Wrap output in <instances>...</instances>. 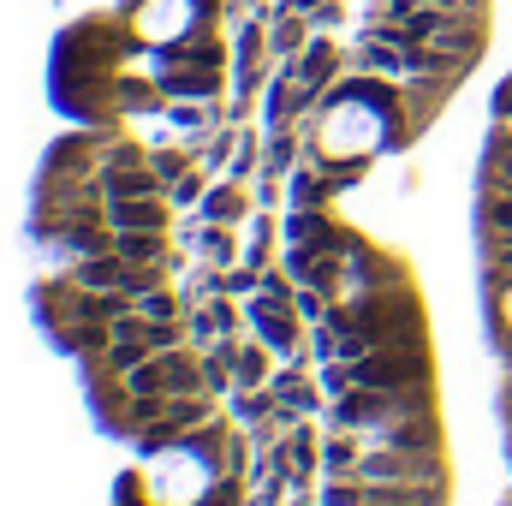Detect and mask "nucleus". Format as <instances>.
I'll use <instances>...</instances> for the list:
<instances>
[{
	"mask_svg": "<svg viewBox=\"0 0 512 506\" xmlns=\"http://www.w3.org/2000/svg\"><path fill=\"white\" fill-rule=\"evenodd\" d=\"M393 286H411V268H405V256L382 251V245H370V239L346 256L340 298H370V292H393ZM340 298H334V304H340Z\"/></svg>",
	"mask_w": 512,
	"mask_h": 506,
	"instance_id": "nucleus-1",
	"label": "nucleus"
},
{
	"mask_svg": "<svg viewBox=\"0 0 512 506\" xmlns=\"http://www.w3.org/2000/svg\"><path fill=\"white\" fill-rule=\"evenodd\" d=\"M364 483H447V453H399V447H364L358 459Z\"/></svg>",
	"mask_w": 512,
	"mask_h": 506,
	"instance_id": "nucleus-2",
	"label": "nucleus"
},
{
	"mask_svg": "<svg viewBox=\"0 0 512 506\" xmlns=\"http://www.w3.org/2000/svg\"><path fill=\"white\" fill-rule=\"evenodd\" d=\"M245 316H251V334L274 352V358H298L304 352V316L292 310V304H274V298H256L251 292V304H245Z\"/></svg>",
	"mask_w": 512,
	"mask_h": 506,
	"instance_id": "nucleus-3",
	"label": "nucleus"
},
{
	"mask_svg": "<svg viewBox=\"0 0 512 506\" xmlns=\"http://www.w3.org/2000/svg\"><path fill=\"white\" fill-rule=\"evenodd\" d=\"M155 84L167 102H215L233 90V66H161Z\"/></svg>",
	"mask_w": 512,
	"mask_h": 506,
	"instance_id": "nucleus-4",
	"label": "nucleus"
},
{
	"mask_svg": "<svg viewBox=\"0 0 512 506\" xmlns=\"http://www.w3.org/2000/svg\"><path fill=\"white\" fill-rule=\"evenodd\" d=\"M268 387H274V399H280V411H274V417H280L286 429H292V423H304V417H316V411H328L322 381H310V376H304V364H292V358L274 370Z\"/></svg>",
	"mask_w": 512,
	"mask_h": 506,
	"instance_id": "nucleus-5",
	"label": "nucleus"
},
{
	"mask_svg": "<svg viewBox=\"0 0 512 506\" xmlns=\"http://www.w3.org/2000/svg\"><path fill=\"white\" fill-rule=\"evenodd\" d=\"M108 227H120V233H173V203H167V191L108 197Z\"/></svg>",
	"mask_w": 512,
	"mask_h": 506,
	"instance_id": "nucleus-6",
	"label": "nucleus"
},
{
	"mask_svg": "<svg viewBox=\"0 0 512 506\" xmlns=\"http://www.w3.org/2000/svg\"><path fill=\"white\" fill-rule=\"evenodd\" d=\"M251 209H256L251 185H239V179H215L209 197L197 203V221H227V227H239V221H251Z\"/></svg>",
	"mask_w": 512,
	"mask_h": 506,
	"instance_id": "nucleus-7",
	"label": "nucleus"
},
{
	"mask_svg": "<svg viewBox=\"0 0 512 506\" xmlns=\"http://www.w3.org/2000/svg\"><path fill=\"white\" fill-rule=\"evenodd\" d=\"M48 340H54V346H60L66 358H78V364H84V358H102V352L114 346V322H102V316H96V322L60 328V334H48Z\"/></svg>",
	"mask_w": 512,
	"mask_h": 506,
	"instance_id": "nucleus-8",
	"label": "nucleus"
},
{
	"mask_svg": "<svg viewBox=\"0 0 512 506\" xmlns=\"http://www.w3.org/2000/svg\"><path fill=\"white\" fill-rule=\"evenodd\" d=\"M358 459H364V435H352V429L322 435V471L328 477H358Z\"/></svg>",
	"mask_w": 512,
	"mask_h": 506,
	"instance_id": "nucleus-9",
	"label": "nucleus"
},
{
	"mask_svg": "<svg viewBox=\"0 0 512 506\" xmlns=\"http://www.w3.org/2000/svg\"><path fill=\"white\" fill-rule=\"evenodd\" d=\"M161 411H167V393H131V405L120 411V417H114V429H108V435L131 447V441H137V435H143V429L161 417Z\"/></svg>",
	"mask_w": 512,
	"mask_h": 506,
	"instance_id": "nucleus-10",
	"label": "nucleus"
},
{
	"mask_svg": "<svg viewBox=\"0 0 512 506\" xmlns=\"http://www.w3.org/2000/svg\"><path fill=\"white\" fill-rule=\"evenodd\" d=\"M197 256H203V262H215V268L245 262V251H239V233H233L227 221H203V227H197Z\"/></svg>",
	"mask_w": 512,
	"mask_h": 506,
	"instance_id": "nucleus-11",
	"label": "nucleus"
},
{
	"mask_svg": "<svg viewBox=\"0 0 512 506\" xmlns=\"http://www.w3.org/2000/svg\"><path fill=\"white\" fill-rule=\"evenodd\" d=\"M102 185H108V197H149V191H167L149 161H143V167H102Z\"/></svg>",
	"mask_w": 512,
	"mask_h": 506,
	"instance_id": "nucleus-12",
	"label": "nucleus"
},
{
	"mask_svg": "<svg viewBox=\"0 0 512 506\" xmlns=\"http://www.w3.org/2000/svg\"><path fill=\"white\" fill-rule=\"evenodd\" d=\"M298 131L304 126H280V131L262 137V173H280V179H286V173L304 161V155H298Z\"/></svg>",
	"mask_w": 512,
	"mask_h": 506,
	"instance_id": "nucleus-13",
	"label": "nucleus"
},
{
	"mask_svg": "<svg viewBox=\"0 0 512 506\" xmlns=\"http://www.w3.org/2000/svg\"><path fill=\"white\" fill-rule=\"evenodd\" d=\"M114 256H126V262H167L179 251L167 245V233H120L114 227Z\"/></svg>",
	"mask_w": 512,
	"mask_h": 506,
	"instance_id": "nucleus-14",
	"label": "nucleus"
},
{
	"mask_svg": "<svg viewBox=\"0 0 512 506\" xmlns=\"http://www.w3.org/2000/svg\"><path fill=\"white\" fill-rule=\"evenodd\" d=\"M274 370H280V364H274V352H268V346L251 334V340H245V352H239V364H233L239 387H268V381H274Z\"/></svg>",
	"mask_w": 512,
	"mask_h": 506,
	"instance_id": "nucleus-15",
	"label": "nucleus"
},
{
	"mask_svg": "<svg viewBox=\"0 0 512 506\" xmlns=\"http://www.w3.org/2000/svg\"><path fill=\"white\" fill-rule=\"evenodd\" d=\"M209 185H215V173H209L203 161H191V167L167 185V203H173V209H197V203L209 197Z\"/></svg>",
	"mask_w": 512,
	"mask_h": 506,
	"instance_id": "nucleus-16",
	"label": "nucleus"
},
{
	"mask_svg": "<svg viewBox=\"0 0 512 506\" xmlns=\"http://www.w3.org/2000/svg\"><path fill=\"white\" fill-rule=\"evenodd\" d=\"M227 411L251 429V423H262V417H274V411H280V399H274V387H239V393L227 399Z\"/></svg>",
	"mask_w": 512,
	"mask_h": 506,
	"instance_id": "nucleus-17",
	"label": "nucleus"
},
{
	"mask_svg": "<svg viewBox=\"0 0 512 506\" xmlns=\"http://www.w3.org/2000/svg\"><path fill=\"white\" fill-rule=\"evenodd\" d=\"M126 387L131 393H167V358L155 352V358H143L137 370H126Z\"/></svg>",
	"mask_w": 512,
	"mask_h": 506,
	"instance_id": "nucleus-18",
	"label": "nucleus"
},
{
	"mask_svg": "<svg viewBox=\"0 0 512 506\" xmlns=\"http://www.w3.org/2000/svg\"><path fill=\"white\" fill-rule=\"evenodd\" d=\"M316 501L322 506H364V477H328L316 489Z\"/></svg>",
	"mask_w": 512,
	"mask_h": 506,
	"instance_id": "nucleus-19",
	"label": "nucleus"
},
{
	"mask_svg": "<svg viewBox=\"0 0 512 506\" xmlns=\"http://www.w3.org/2000/svg\"><path fill=\"white\" fill-rule=\"evenodd\" d=\"M191 161H197V149H149V167L161 173V185H173Z\"/></svg>",
	"mask_w": 512,
	"mask_h": 506,
	"instance_id": "nucleus-20",
	"label": "nucleus"
},
{
	"mask_svg": "<svg viewBox=\"0 0 512 506\" xmlns=\"http://www.w3.org/2000/svg\"><path fill=\"white\" fill-rule=\"evenodd\" d=\"M286 495H292V483H286L280 471H268V477L251 483V506H286Z\"/></svg>",
	"mask_w": 512,
	"mask_h": 506,
	"instance_id": "nucleus-21",
	"label": "nucleus"
},
{
	"mask_svg": "<svg viewBox=\"0 0 512 506\" xmlns=\"http://www.w3.org/2000/svg\"><path fill=\"white\" fill-rule=\"evenodd\" d=\"M251 197H256V209H280V197H286L280 173H256V179H251Z\"/></svg>",
	"mask_w": 512,
	"mask_h": 506,
	"instance_id": "nucleus-22",
	"label": "nucleus"
}]
</instances>
